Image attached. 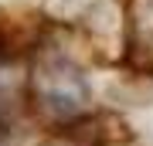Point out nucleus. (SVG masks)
Segmentation results:
<instances>
[{"label":"nucleus","mask_w":153,"mask_h":146,"mask_svg":"<svg viewBox=\"0 0 153 146\" xmlns=\"http://www.w3.org/2000/svg\"><path fill=\"white\" fill-rule=\"evenodd\" d=\"M27 92L34 99V109L48 122L71 126L88 112V85L82 71L61 54H41L34 61Z\"/></svg>","instance_id":"obj_1"},{"label":"nucleus","mask_w":153,"mask_h":146,"mask_svg":"<svg viewBox=\"0 0 153 146\" xmlns=\"http://www.w3.org/2000/svg\"><path fill=\"white\" fill-rule=\"evenodd\" d=\"M129 48L153 51V0H133L129 4Z\"/></svg>","instance_id":"obj_2"}]
</instances>
